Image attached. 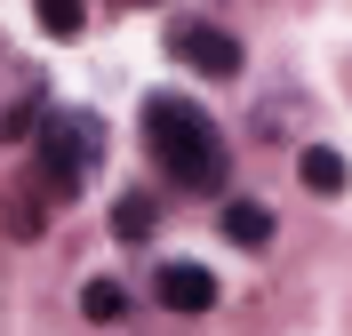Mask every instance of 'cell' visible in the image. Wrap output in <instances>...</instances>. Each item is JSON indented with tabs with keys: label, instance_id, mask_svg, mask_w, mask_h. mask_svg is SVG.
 <instances>
[{
	"label": "cell",
	"instance_id": "cell-1",
	"mask_svg": "<svg viewBox=\"0 0 352 336\" xmlns=\"http://www.w3.org/2000/svg\"><path fill=\"white\" fill-rule=\"evenodd\" d=\"M144 153L184 192H224V177H232V153H224L217 120L200 104H184V96H168V89L144 96Z\"/></svg>",
	"mask_w": 352,
	"mask_h": 336
},
{
	"label": "cell",
	"instance_id": "cell-2",
	"mask_svg": "<svg viewBox=\"0 0 352 336\" xmlns=\"http://www.w3.org/2000/svg\"><path fill=\"white\" fill-rule=\"evenodd\" d=\"M96 168H104V120L80 104H48L41 120V192L56 208H72L96 184Z\"/></svg>",
	"mask_w": 352,
	"mask_h": 336
},
{
	"label": "cell",
	"instance_id": "cell-3",
	"mask_svg": "<svg viewBox=\"0 0 352 336\" xmlns=\"http://www.w3.org/2000/svg\"><path fill=\"white\" fill-rule=\"evenodd\" d=\"M168 48L192 72H208V80H232V72H241V41H232L224 24H192L184 16V24H168Z\"/></svg>",
	"mask_w": 352,
	"mask_h": 336
},
{
	"label": "cell",
	"instance_id": "cell-4",
	"mask_svg": "<svg viewBox=\"0 0 352 336\" xmlns=\"http://www.w3.org/2000/svg\"><path fill=\"white\" fill-rule=\"evenodd\" d=\"M153 296L168 304V313H208V304H217V272L208 265H160L153 272Z\"/></svg>",
	"mask_w": 352,
	"mask_h": 336
},
{
	"label": "cell",
	"instance_id": "cell-5",
	"mask_svg": "<svg viewBox=\"0 0 352 336\" xmlns=\"http://www.w3.org/2000/svg\"><path fill=\"white\" fill-rule=\"evenodd\" d=\"M296 177H305V192L336 201V192L352 184V168H344V153H329V144H305V153H296Z\"/></svg>",
	"mask_w": 352,
	"mask_h": 336
},
{
	"label": "cell",
	"instance_id": "cell-6",
	"mask_svg": "<svg viewBox=\"0 0 352 336\" xmlns=\"http://www.w3.org/2000/svg\"><path fill=\"white\" fill-rule=\"evenodd\" d=\"M41 201H48V192H41V177H24V184H8V201H0V216H8V232H16V240H41Z\"/></svg>",
	"mask_w": 352,
	"mask_h": 336
},
{
	"label": "cell",
	"instance_id": "cell-7",
	"mask_svg": "<svg viewBox=\"0 0 352 336\" xmlns=\"http://www.w3.org/2000/svg\"><path fill=\"white\" fill-rule=\"evenodd\" d=\"M153 224H160L153 192H120V201H112V240H153Z\"/></svg>",
	"mask_w": 352,
	"mask_h": 336
},
{
	"label": "cell",
	"instance_id": "cell-8",
	"mask_svg": "<svg viewBox=\"0 0 352 336\" xmlns=\"http://www.w3.org/2000/svg\"><path fill=\"white\" fill-rule=\"evenodd\" d=\"M224 240H232V248H264V240H272V208H264V201H232V208H224Z\"/></svg>",
	"mask_w": 352,
	"mask_h": 336
},
{
	"label": "cell",
	"instance_id": "cell-9",
	"mask_svg": "<svg viewBox=\"0 0 352 336\" xmlns=\"http://www.w3.org/2000/svg\"><path fill=\"white\" fill-rule=\"evenodd\" d=\"M120 313H129V289H120V280H88V289H80V320H96V328H112Z\"/></svg>",
	"mask_w": 352,
	"mask_h": 336
},
{
	"label": "cell",
	"instance_id": "cell-10",
	"mask_svg": "<svg viewBox=\"0 0 352 336\" xmlns=\"http://www.w3.org/2000/svg\"><path fill=\"white\" fill-rule=\"evenodd\" d=\"M41 120H48V104H41V89H24L16 104L0 112V144H16V136H41Z\"/></svg>",
	"mask_w": 352,
	"mask_h": 336
},
{
	"label": "cell",
	"instance_id": "cell-11",
	"mask_svg": "<svg viewBox=\"0 0 352 336\" xmlns=\"http://www.w3.org/2000/svg\"><path fill=\"white\" fill-rule=\"evenodd\" d=\"M32 8H41V24L56 32V41H72V32L88 24V8H80V0H32Z\"/></svg>",
	"mask_w": 352,
	"mask_h": 336
},
{
	"label": "cell",
	"instance_id": "cell-12",
	"mask_svg": "<svg viewBox=\"0 0 352 336\" xmlns=\"http://www.w3.org/2000/svg\"><path fill=\"white\" fill-rule=\"evenodd\" d=\"M129 8H153V0H129Z\"/></svg>",
	"mask_w": 352,
	"mask_h": 336
}]
</instances>
